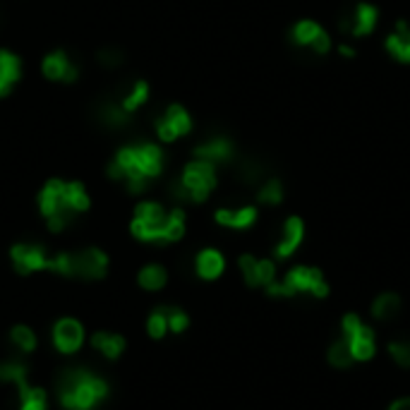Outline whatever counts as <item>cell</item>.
Listing matches in <instances>:
<instances>
[{
    "label": "cell",
    "instance_id": "1",
    "mask_svg": "<svg viewBox=\"0 0 410 410\" xmlns=\"http://www.w3.org/2000/svg\"><path fill=\"white\" fill-rule=\"evenodd\" d=\"M161 173H164V151L149 142L122 147L108 166V176L115 181H125L127 190L134 195H142Z\"/></svg>",
    "mask_w": 410,
    "mask_h": 410
},
{
    "label": "cell",
    "instance_id": "2",
    "mask_svg": "<svg viewBox=\"0 0 410 410\" xmlns=\"http://www.w3.org/2000/svg\"><path fill=\"white\" fill-rule=\"evenodd\" d=\"M89 195L82 183H63L48 181L38 195V209L46 216L48 228L53 233H60L75 221L77 213L89 209Z\"/></svg>",
    "mask_w": 410,
    "mask_h": 410
},
{
    "label": "cell",
    "instance_id": "3",
    "mask_svg": "<svg viewBox=\"0 0 410 410\" xmlns=\"http://www.w3.org/2000/svg\"><path fill=\"white\" fill-rule=\"evenodd\" d=\"M130 230L134 238L142 240V243H156V245L178 243L185 235V211L183 209L166 211L156 202H142L134 209Z\"/></svg>",
    "mask_w": 410,
    "mask_h": 410
},
{
    "label": "cell",
    "instance_id": "4",
    "mask_svg": "<svg viewBox=\"0 0 410 410\" xmlns=\"http://www.w3.org/2000/svg\"><path fill=\"white\" fill-rule=\"evenodd\" d=\"M55 386L58 401L65 410H97L111 394L108 381L84 367L65 369Z\"/></svg>",
    "mask_w": 410,
    "mask_h": 410
},
{
    "label": "cell",
    "instance_id": "5",
    "mask_svg": "<svg viewBox=\"0 0 410 410\" xmlns=\"http://www.w3.org/2000/svg\"><path fill=\"white\" fill-rule=\"evenodd\" d=\"M331 288L329 281L324 278V271L317 267H305V264H297V267L288 269L283 278H276L267 288L269 297H297V295H310L317 300L329 297Z\"/></svg>",
    "mask_w": 410,
    "mask_h": 410
},
{
    "label": "cell",
    "instance_id": "6",
    "mask_svg": "<svg viewBox=\"0 0 410 410\" xmlns=\"http://www.w3.org/2000/svg\"><path fill=\"white\" fill-rule=\"evenodd\" d=\"M216 188V168L209 161H192L185 166L183 176L173 183V197L178 202H195L202 204Z\"/></svg>",
    "mask_w": 410,
    "mask_h": 410
},
{
    "label": "cell",
    "instance_id": "7",
    "mask_svg": "<svg viewBox=\"0 0 410 410\" xmlns=\"http://www.w3.org/2000/svg\"><path fill=\"white\" fill-rule=\"evenodd\" d=\"M341 336L348 341L355 362H372L377 355V334L367 322H362L360 314L346 312L341 319Z\"/></svg>",
    "mask_w": 410,
    "mask_h": 410
},
{
    "label": "cell",
    "instance_id": "8",
    "mask_svg": "<svg viewBox=\"0 0 410 410\" xmlns=\"http://www.w3.org/2000/svg\"><path fill=\"white\" fill-rule=\"evenodd\" d=\"M10 260H13L17 274L29 276L34 271H48L50 269V255L41 245H15L10 250Z\"/></svg>",
    "mask_w": 410,
    "mask_h": 410
},
{
    "label": "cell",
    "instance_id": "9",
    "mask_svg": "<svg viewBox=\"0 0 410 410\" xmlns=\"http://www.w3.org/2000/svg\"><path fill=\"white\" fill-rule=\"evenodd\" d=\"M238 267L250 288H269L276 281V262L274 260H257L252 255H243L238 260Z\"/></svg>",
    "mask_w": 410,
    "mask_h": 410
},
{
    "label": "cell",
    "instance_id": "10",
    "mask_svg": "<svg viewBox=\"0 0 410 410\" xmlns=\"http://www.w3.org/2000/svg\"><path fill=\"white\" fill-rule=\"evenodd\" d=\"M72 260H75V278L97 281L108 274V257H106V252L97 250V247L72 252Z\"/></svg>",
    "mask_w": 410,
    "mask_h": 410
},
{
    "label": "cell",
    "instance_id": "11",
    "mask_svg": "<svg viewBox=\"0 0 410 410\" xmlns=\"http://www.w3.org/2000/svg\"><path fill=\"white\" fill-rule=\"evenodd\" d=\"M190 130H192V118L188 115L183 106H168L166 113L156 120V134L164 142H173V139L183 137Z\"/></svg>",
    "mask_w": 410,
    "mask_h": 410
},
{
    "label": "cell",
    "instance_id": "12",
    "mask_svg": "<svg viewBox=\"0 0 410 410\" xmlns=\"http://www.w3.org/2000/svg\"><path fill=\"white\" fill-rule=\"evenodd\" d=\"M82 344H84L82 322H77V319H72V317H65L53 324V346L58 348L60 353L72 355V353L80 351Z\"/></svg>",
    "mask_w": 410,
    "mask_h": 410
},
{
    "label": "cell",
    "instance_id": "13",
    "mask_svg": "<svg viewBox=\"0 0 410 410\" xmlns=\"http://www.w3.org/2000/svg\"><path fill=\"white\" fill-rule=\"evenodd\" d=\"M302 240H305V221L300 216H290L283 223V235L274 247V257L276 260H290L297 250H300Z\"/></svg>",
    "mask_w": 410,
    "mask_h": 410
},
{
    "label": "cell",
    "instance_id": "14",
    "mask_svg": "<svg viewBox=\"0 0 410 410\" xmlns=\"http://www.w3.org/2000/svg\"><path fill=\"white\" fill-rule=\"evenodd\" d=\"M377 22H379V10L369 3H360L351 20H341V29L353 34V36H367V34L374 31Z\"/></svg>",
    "mask_w": 410,
    "mask_h": 410
},
{
    "label": "cell",
    "instance_id": "15",
    "mask_svg": "<svg viewBox=\"0 0 410 410\" xmlns=\"http://www.w3.org/2000/svg\"><path fill=\"white\" fill-rule=\"evenodd\" d=\"M41 70H43V75L53 82H75L77 75H80L77 67L70 63V58H67L63 50H53V53H48L46 58H43Z\"/></svg>",
    "mask_w": 410,
    "mask_h": 410
},
{
    "label": "cell",
    "instance_id": "16",
    "mask_svg": "<svg viewBox=\"0 0 410 410\" xmlns=\"http://www.w3.org/2000/svg\"><path fill=\"white\" fill-rule=\"evenodd\" d=\"M257 216H260L257 206H240V209H218L216 213H213V218H216L218 226H226V228H233V230H247V228H252L257 223Z\"/></svg>",
    "mask_w": 410,
    "mask_h": 410
},
{
    "label": "cell",
    "instance_id": "17",
    "mask_svg": "<svg viewBox=\"0 0 410 410\" xmlns=\"http://www.w3.org/2000/svg\"><path fill=\"white\" fill-rule=\"evenodd\" d=\"M195 271L204 281H216L226 271V257L218 250H213V247H206V250H202L197 255V260H195Z\"/></svg>",
    "mask_w": 410,
    "mask_h": 410
},
{
    "label": "cell",
    "instance_id": "18",
    "mask_svg": "<svg viewBox=\"0 0 410 410\" xmlns=\"http://www.w3.org/2000/svg\"><path fill=\"white\" fill-rule=\"evenodd\" d=\"M401 307H403L401 295L394 293V290H384V293H379L372 300V305H369V314H372L374 322H391L394 317H398Z\"/></svg>",
    "mask_w": 410,
    "mask_h": 410
},
{
    "label": "cell",
    "instance_id": "19",
    "mask_svg": "<svg viewBox=\"0 0 410 410\" xmlns=\"http://www.w3.org/2000/svg\"><path fill=\"white\" fill-rule=\"evenodd\" d=\"M195 156H197L199 161H209V164H226L230 161V156H233V144H230V139L226 137H213L209 142L199 144L197 149H195Z\"/></svg>",
    "mask_w": 410,
    "mask_h": 410
},
{
    "label": "cell",
    "instance_id": "20",
    "mask_svg": "<svg viewBox=\"0 0 410 410\" xmlns=\"http://www.w3.org/2000/svg\"><path fill=\"white\" fill-rule=\"evenodd\" d=\"M22 77V63L15 53L0 50V97H8Z\"/></svg>",
    "mask_w": 410,
    "mask_h": 410
},
{
    "label": "cell",
    "instance_id": "21",
    "mask_svg": "<svg viewBox=\"0 0 410 410\" xmlns=\"http://www.w3.org/2000/svg\"><path fill=\"white\" fill-rule=\"evenodd\" d=\"M92 346L97 348L104 358L115 360V358H120L122 353H125L127 341H125V336L115 334V331H97V334L92 336Z\"/></svg>",
    "mask_w": 410,
    "mask_h": 410
},
{
    "label": "cell",
    "instance_id": "22",
    "mask_svg": "<svg viewBox=\"0 0 410 410\" xmlns=\"http://www.w3.org/2000/svg\"><path fill=\"white\" fill-rule=\"evenodd\" d=\"M386 50L401 63H410V27L403 20L396 24V31L386 38Z\"/></svg>",
    "mask_w": 410,
    "mask_h": 410
},
{
    "label": "cell",
    "instance_id": "23",
    "mask_svg": "<svg viewBox=\"0 0 410 410\" xmlns=\"http://www.w3.org/2000/svg\"><path fill=\"white\" fill-rule=\"evenodd\" d=\"M327 362L331 365L334 369H348L353 367V353H351V346H348V341L344 336H339V339H334L327 348Z\"/></svg>",
    "mask_w": 410,
    "mask_h": 410
},
{
    "label": "cell",
    "instance_id": "24",
    "mask_svg": "<svg viewBox=\"0 0 410 410\" xmlns=\"http://www.w3.org/2000/svg\"><path fill=\"white\" fill-rule=\"evenodd\" d=\"M137 283L142 285L144 290H149V293H156V290H161L168 283V271L161 264H147V267L137 274Z\"/></svg>",
    "mask_w": 410,
    "mask_h": 410
},
{
    "label": "cell",
    "instance_id": "25",
    "mask_svg": "<svg viewBox=\"0 0 410 410\" xmlns=\"http://www.w3.org/2000/svg\"><path fill=\"white\" fill-rule=\"evenodd\" d=\"M27 365L20 362V360H8L0 365V381H8V384H15L17 391H24L27 386H29V381H27Z\"/></svg>",
    "mask_w": 410,
    "mask_h": 410
},
{
    "label": "cell",
    "instance_id": "26",
    "mask_svg": "<svg viewBox=\"0 0 410 410\" xmlns=\"http://www.w3.org/2000/svg\"><path fill=\"white\" fill-rule=\"evenodd\" d=\"M322 31L324 29L317 24V22L302 20V22H297V24L293 27V31H290V38H293V43H297V46H312L314 38H317Z\"/></svg>",
    "mask_w": 410,
    "mask_h": 410
},
{
    "label": "cell",
    "instance_id": "27",
    "mask_svg": "<svg viewBox=\"0 0 410 410\" xmlns=\"http://www.w3.org/2000/svg\"><path fill=\"white\" fill-rule=\"evenodd\" d=\"M20 410H48V396L38 386H27L20 391Z\"/></svg>",
    "mask_w": 410,
    "mask_h": 410
},
{
    "label": "cell",
    "instance_id": "28",
    "mask_svg": "<svg viewBox=\"0 0 410 410\" xmlns=\"http://www.w3.org/2000/svg\"><path fill=\"white\" fill-rule=\"evenodd\" d=\"M147 99H149V84L144 82V80H137L130 87V92H127L125 97H122L120 106L127 111V113H132V111H137Z\"/></svg>",
    "mask_w": 410,
    "mask_h": 410
},
{
    "label": "cell",
    "instance_id": "29",
    "mask_svg": "<svg viewBox=\"0 0 410 410\" xmlns=\"http://www.w3.org/2000/svg\"><path fill=\"white\" fill-rule=\"evenodd\" d=\"M10 341H13V346L22 353H34L36 351V344H38L36 334H34L29 327H24V324L13 327V331H10Z\"/></svg>",
    "mask_w": 410,
    "mask_h": 410
},
{
    "label": "cell",
    "instance_id": "30",
    "mask_svg": "<svg viewBox=\"0 0 410 410\" xmlns=\"http://www.w3.org/2000/svg\"><path fill=\"white\" fill-rule=\"evenodd\" d=\"M99 118L111 127H122L130 122V113H127L120 104H104L99 108Z\"/></svg>",
    "mask_w": 410,
    "mask_h": 410
},
{
    "label": "cell",
    "instance_id": "31",
    "mask_svg": "<svg viewBox=\"0 0 410 410\" xmlns=\"http://www.w3.org/2000/svg\"><path fill=\"white\" fill-rule=\"evenodd\" d=\"M386 353L401 369H410V336L408 339H394L386 344Z\"/></svg>",
    "mask_w": 410,
    "mask_h": 410
},
{
    "label": "cell",
    "instance_id": "32",
    "mask_svg": "<svg viewBox=\"0 0 410 410\" xmlns=\"http://www.w3.org/2000/svg\"><path fill=\"white\" fill-rule=\"evenodd\" d=\"M147 334L151 339H164L168 334V310L166 305L156 307L154 312L147 317Z\"/></svg>",
    "mask_w": 410,
    "mask_h": 410
},
{
    "label": "cell",
    "instance_id": "33",
    "mask_svg": "<svg viewBox=\"0 0 410 410\" xmlns=\"http://www.w3.org/2000/svg\"><path fill=\"white\" fill-rule=\"evenodd\" d=\"M257 199L262 202V204L267 206H276L283 202V185L276 178H271V181H267L260 188V192H257Z\"/></svg>",
    "mask_w": 410,
    "mask_h": 410
},
{
    "label": "cell",
    "instance_id": "34",
    "mask_svg": "<svg viewBox=\"0 0 410 410\" xmlns=\"http://www.w3.org/2000/svg\"><path fill=\"white\" fill-rule=\"evenodd\" d=\"M168 331H173V334H183V331H188L190 327V317L188 312L181 310V307H168Z\"/></svg>",
    "mask_w": 410,
    "mask_h": 410
},
{
    "label": "cell",
    "instance_id": "35",
    "mask_svg": "<svg viewBox=\"0 0 410 410\" xmlns=\"http://www.w3.org/2000/svg\"><path fill=\"white\" fill-rule=\"evenodd\" d=\"M122 50L120 48H115V46H111V48H104L99 53V63L104 65V67H118V65H122Z\"/></svg>",
    "mask_w": 410,
    "mask_h": 410
},
{
    "label": "cell",
    "instance_id": "36",
    "mask_svg": "<svg viewBox=\"0 0 410 410\" xmlns=\"http://www.w3.org/2000/svg\"><path fill=\"white\" fill-rule=\"evenodd\" d=\"M240 173H243L245 183H257L262 178V166L260 164H243Z\"/></svg>",
    "mask_w": 410,
    "mask_h": 410
},
{
    "label": "cell",
    "instance_id": "37",
    "mask_svg": "<svg viewBox=\"0 0 410 410\" xmlns=\"http://www.w3.org/2000/svg\"><path fill=\"white\" fill-rule=\"evenodd\" d=\"M314 53H319V55H327L329 50H331V38H329V34L327 31H322L317 38H314V43L310 46Z\"/></svg>",
    "mask_w": 410,
    "mask_h": 410
},
{
    "label": "cell",
    "instance_id": "38",
    "mask_svg": "<svg viewBox=\"0 0 410 410\" xmlns=\"http://www.w3.org/2000/svg\"><path fill=\"white\" fill-rule=\"evenodd\" d=\"M386 410H410V396H401L396 401H391Z\"/></svg>",
    "mask_w": 410,
    "mask_h": 410
},
{
    "label": "cell",
    "instance_id": "39",
    "mask_svg": "<svg viewBox=\"0 0 410 410\" xmlns=\"http://www.w3.org/2000/svg\"><path fill=\"white\" fill-rule=\"evenodd\" d=\"M339 50H341V55H346V58H353V55H355V50H353L351 46H341Z\"/></svg>",
    "mask_w": 410,
    "mask_h": 410
}]
</instances>
